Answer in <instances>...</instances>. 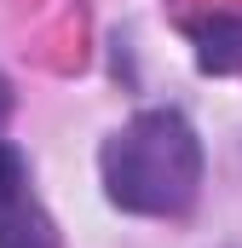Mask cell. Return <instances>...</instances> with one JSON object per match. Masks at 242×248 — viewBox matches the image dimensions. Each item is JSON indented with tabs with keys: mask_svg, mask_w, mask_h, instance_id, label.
<instances>
[{
	"mask_svg": "<svg viewBox=\"0 0 242 248\" xmlns=\"http://www.w3.org/2000/svg\"><path fill=\"white\" fill-rule=\"evenodd\" d=\"M196 58H202V69H213V75L242 69V23L237 17H208V23H196Z\"/></svg>",
	"mask_w": 242,
	"mask_h": 248,
	"instance_id": "3957f363",
	"label": "cell"
},
{
	"mask_svg": "<svg viewBox=\"0 0 242 248\" xmlns=\"http://www.w3.org/2000/svg\"><path fill=\"white\" fill-rule=\"evenodd\" d=\"M0 248H58V225L29 190V162L17 144H0Z\"/></svg>",
	"mask_w": 242,
	"mask_h": 248,
	"instance_id": "7a4b0ae2",
	"label": "cell"
},
{
	"mask_svg": "<svg viewBox=\"0 0 242 248\" xmlns=\"http://www.w3.org/2000/svg\"><path fill=\"white\" fill-rule=\"evenodd\" d=\"M6 116H12V87L0 81V122H6Z\"/></svg>",
	"mask_w": 242,
	"mask_h": 248,
	"instance_id": "277c9868",
	"label": "cell"
},
{
	"mask_svg": "<svg viewBox=\"0 0 242 248\" xmlns=\"http://www.w3.org/2000/svg\"><path fill=\"white\" fill-rule=\"evenodd\" d=\"M104 196L127 214L173 219L202 190V139L179 110H144L104 139Z\"/></svg>",
	"mask_w": 242,
	"mask_h": 248,
	"instance_id": "6da1fadb",
	"label": "cell"
}]
</instances>
